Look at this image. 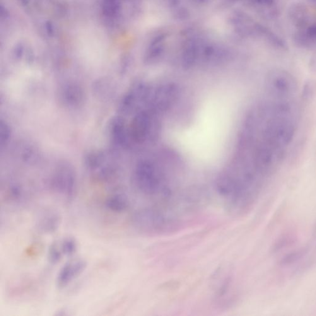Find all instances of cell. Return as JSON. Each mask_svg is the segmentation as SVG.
Masks as SVG:
<instances>
[{"label":"cell","mask_w":316,"mask_h":316,"mask_svg":"<svg viewBox=\"0 0 316 316\" xmlns=\"http://www.w3.org/2000/svg\"><path fill=\"white\" fill-rule=\"evenodd\" d=\"M132 223L137 230L147 233L171 232L178 227L175 219L161 211L151 209L137 211L132 218Z\"/></svg>","instance_id":"1"},{"label":"cell","mask_w":316,"mask_h":316,"mask_svg":"<svg viewBox=\"0 0 316 316\" xmlns=\"http://www.w3.org/2000/svg\"><path fill=\"white\" fill-rule=\"evenodd\" d=\"M135 182L143 194L154 195L166 193L162 173L158 166L151 161H142L139 164L135 172Z\"/></svg>","instance_id":"2"},{"label":"cell","mask_w":316,"mask_h":316,"mask_svg":"<svg viewBox=\"0 0 316 316\" xmlns=\"http://www.w3.org/2000/svg\"><path fill=\"white\" fill-rule=\"evenodd\" d=\"M296 79L289 72L276 69L270 72L266 80L269 95L277 98H293L297 90Z\"/></svg>","instance_id":"3"},{"label":"cell","mask_w":316,"mask_h":316,"mask_svg":"<svg viewBox=\"0 0 316 316\" xmlns=\"http://www.w3.org/2000/svg\"><path fill=\"white\" fill-rule=\"evenodd\" d=\"M157 115L144 111L135 117L132 128V136L135 141L142 143L146 141H155L160 131V124Z\"/></svg>","instance_id":"4"},{"label":"cell","mask_w":316,"mask_h":316,"mask_svg":"<svg viewBox=\"0 0 316 316\" xmlns=\"http://www.w3.org/2000/svg\"><path fill=\"white\" fill-rule=\"evenodd\" d=\"M178 88L175 84H163L151 90L147 103L149 111L156 115L168 112L174 105L178 97Z\"/></svg>","instance_id":"5"},{"label":"cell","mask_w":316,"mask_h":316,"mask_svg":"<svg viewBox=\"0 0 316 316\" xmlns=\"http://www.w3.org/2000/svg\"><path fill=\"white\" fill-rule=\"evenodd\" d=\"M52 187L55 194L65 202H71L76 194V178L70 171H61L55 176Z\"/></svg>","instance_id":"6"},{"label":"cell","mask_w":316,"mask_h":316,"mask_svg":"<svg viewBox=\"0 0 316 316\" xmlns=\"http://www.w3.org/2000/svg\"><path fill=\"white\" fill-rule=\"evenodd\" d=\"M86 262L85 260L77 259L66 263L57 274V285L60 289L66 288L72 282L80 276L85 271Z\"/></svg>","instance_id":"7"},{"label":"cell","mask_w":316,"mask_h":316,"mask_svg":"<svg viewBox=\"0 0 316 316\" xmlns=\"http://www.w3.org/2000/svg\"><path fill=\"white\" fill-rule=\"evenodd\" d=\"M293 42L297 47L303 49L316 48V21L297 29L293 35Z\"/></svg>","instance_id":"8"},{"label":"cell","mask_w":316,"mask_h":316,"mask_svg":"<svg viewBox=\"0 0 316 316\" xmlns=\"http://www.w3.org/2000/svg\"><path fill=\"white\" fill-rule=\"evenodd\" d=\"M288 16L293 26L299 29L308 25L311 21V13L305 3H294L288 9Z\"/></svg>","instance_id":"9"},{"label":"cell","mask_w":316,"mask_h":316,"mask_svg":"<svg viewBox=\"0 0 316 316\" xmlns=\"http://www.w3.org/2000/svg\"><path fill=\"white\" fill-rule=\"evenodd\" d=\"M104 206L111 213H124L129 206V201L126 195L122 193L111 194L104 201Z\"/></svg>","instance_id":"10"},{"label":"cell","mask_w":316,"mask_h":316,"mask_svg":"<svg viewBox=\"0 0 316 316\" xmlns=\"http://www.w3.org/2000/svg\"><path fill=\"white\" fill-rule=\"evenodd\" d=\"M61 217L55 211H48L40 217L37 223L38 230L43 233H54L59 228Z\"/></svg>","instance_id":"11"},{"label":"cell","mask_w":316,"mask_h":316,"mask_svg":"<svg viewBox=\"0 0 316 316\" xmlns=\"http://www.w3.org/2000/svg\"><path fill=\"white\" fill-rule=\"evenodd\" d=\"M261 13L266 18L272 20L279 16L280 11L276 0H255Z\"/></svg>","instance_id":"12"},{"label":"cell","mask_w":316,"mask_h":316,"mask_svg":"<svg viewBox=\"0 0 316 316\" xmlns=\"http://www.w3.org/2000/svg\"><path fill=\"white\" fill-rule=\"evenodd\" d=\"M59 245L62 253L67 257L74 255L77 250V243L74 238H65L59 243Z\"/></svg>","instance_id":"13"},{"label":"cell","mask_w":316,"mask_h":316,"mask_svg":"<svg viewBox=\"0 0 316 316\" xmlns=\"http://www.w3.org/2000/svg\"><path fill=\"white\" fill-rule=\"evenodd\" d=\"M63 255L58 243L55 242L51 245L48 253V260L50 263L53 264H57L61 260Z\"/></svg>","instance_id":"14"},{"label":"cell","mask_w":316,"mask_h":316,"mask_svg":"<svg viewBox=\"0 0 316 316\" xmlns=\"http://www.w3.org/2000/svg\"><path fill=\"white\" fill-rule=\"evenodd\" d=\"M308 3L316 8V0H308Z\"/></svg>","instance_id":"15"}]
</instances>
